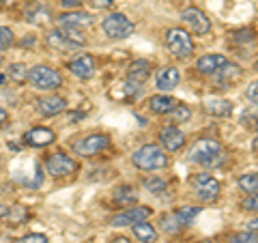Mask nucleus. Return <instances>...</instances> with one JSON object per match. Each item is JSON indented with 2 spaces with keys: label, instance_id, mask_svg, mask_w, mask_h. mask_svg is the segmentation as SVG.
<instances>
[{
  "label": "nucleus",
  "instance_id": "nucleus-16",
  "mask_svg": "<svg viewBox=\"0 0 258 243\" xmlns=\"http://www.w3.org/2000/svg\"><path fill=\"white\" fill-rule=\"evenodd\" d=\"M37 110L41 112L43 116H54V114H60V112L67 110V101L62 99V97H43V99L37 101Z\"/></svg>",
  "mask_w": 258,
  "mask_h": 243
},
{
  "label": "nucleus",
  "instance_id": "nucleus-7",
  "mask_svg": "<svg viewBox=\"0 0 258 243\" xmlns=\"http://www.w3.org/2000/svg\"><path fill=\"white\" fill-rule=\"evenodd\" d=\"M181 20L187 24V28L194 32V35H207V32L211 30V22H209V18L200 9H196V7L183 9Z\"/></svg>",
  "mask_w": 258,
  "mask_h": 243
},
{
  "label": "nucleus",
  "instance_id": "nucleus-40",
  "mask_svg": "<svg viewBox=\"0 0 258 243\" xmlns=\"http://www.w3.org/2000/svg\"><path fill=\"white\" fill-rule=\"evenodd\" d=\"M7 118H9V114H7V110L5 108H0V127H3L7 123Z\"/></svg>",
  "mask_w": 258,
  "mask_h": 243
},
{
  "label": "nucleus",
  "instance_id": "nucleus-14",
  "mask_svg": "<svg viewBox=\"0 0 258 243\" xmlns=\"http://www.w3.org/2000/svg\"><path fill=\"white\" fill-rule=\"evenodd\" d=\"M54 140H56V136L52 129H47V127H35L24 136V142L30 144V147H50Z\"/></svg>",
  "mask_w": 258,
  "mask_h": 243
},
{
  "label": "nucleus",
  "instance_id": "nucleus-18",
  "mask_svg": "<svg viewBox=\"0 0 258 243\" xmlns=\"http://www.w3.org/2000/svg\"><path fill=\"white\" fill-rule=\"evenodd\" d=\"M149 76H151V63L144 58L134 60L127 69V80L129 82H136V84H144L149 80Z\"/></svg>",
  "mask_w": 258,
  "mask_h": 243
},
{
  "label": "nucleus",
  "instance_id": "nucleus-37",
  "mask_svg": "<svg viewBox=\"0 0 258 243\" xmlns=\"http://www.w3.org/2000/svg\"><path fill=\"white\" fill-rule=\"evenodd\" d=\"M91 3H93L95 9H108V7H112L114 0H91Z\"/></svg>",
  "mask_w": 258,
  "mask_h": 243
},
{
  "label": "nucleus",
  "instance_id": "nucleus-13",
  "mask_svg": "<svg viewBox=\"0 0 258 243\" xmlns=\"http://www.w3.org/2000/svg\"><path fill=\"white\" fill-rule=\"evenodd\" d=\"M213 76H215V82L220 84V88H230L241 78V67H239V65L224 63Z\"/></svg>",
  "mask_w": 258,
  "mask_h": 243
},
{
  "label": "nucleus",
  "instance_id": "nucleus-25",
  "mask_svg": "<svg viewBox=\"0 0 258 243\" xmlns=\"http://www.w3.org/2000/svg\"><path fill=\"white\" fill-rule=\"evenodd\" d=\"M172 215L176 217V222L181 226H189L200 215V207H181V209H176Z\"/></svg>",
  "mask_w": 258,
  "mask_h": 243
},
{
  "label": "nucleus",
  "instance_id": "nucleus-30",
  "mask_svg": "<svg viewBox=\"0 0 258 243\" xmlns=\"http://www.w3.org/2000/svg\"><path fill=\"white\" fill-rule=\"evenodd\" d=\"M170 114L174 120H181V123H185V120L191 118V110L187 106H181V103H176V106L170 110Z\"/></svg>",
  "mask_w": 258,
  "mask_h": 243
},
{
  "label": "nucleus",
  "instance_id": "nucleus-20",
  "mask_svg": "<svg viewBox=\"0 0 258 243\" xmlns=\"http://www.w3.org/2000/svg\"><path fill=\"white\" fill-rule=\"evenodd\" d=\"M45 43L50 45L52 50H58V52H74V50H78V45H76L74 41H69V39L64 37L60 30H52V32H47Z\"/></svg>",
  "mask_w": 258,
  "mask_h": 243
},
{
  "label": "nucleus",
  "instance_id": "nucleus-3",
  "mask_svg": "<svg viewBox=\"0 0 258 243\" xmlns=\"http://www.w3.org/2000/svg\"><path fill=\"white\" fill-rule=\"evenodd\" d=\"M28 80L39 91H56L62 84V76L47 65H37V67L28 69Z\"/></svg>",
  "mask_w": 258,
  "mask_h": 243
},
{
  "label": "nucleus",
  "instance_id": "nucleus-24",
  "mask_svg": "<svg viewBox=\"0 0 258 243\" xmlns=\"http://www.w3.org/2000/svg\"><path fill=\"white\" fill-rule=\"evenodd\" d=\"M26 20L30 24H37V26H39V24H45L47 20H50V11H47L43 5L35 3V5H30L26 9Z\"/></svg>",
  "mask_w": 258,
  "mask_h": 243
},
{
  "label": "nucleus",
  "instance_id": "nucleus-38",
  "mask_svg": "<svg viewBox=\"0 0 258 243\" xmlns=\"http://www.w3.org/2000/svg\"><path fill=\"white\" fill-rule=\"evenodd\" d=\"M80 5H84V0H62L64 9H78Z\"/></svg>",
  "mask_w": 258,
  "mask_h": 243
},
{
  "label": "nucleus",
  "instance_id": "nucleus-15",
  "mask_svg": "<svg viewBox=\"0 0 258 243\" xmlns=\"http://www.w3.org/2000/svg\"><path fill=\"white\" fill-rule=\"evenodd\" d=\"M179 80H181V74L174 67H161L157 71V88L161 93H168L172 88H176L179 86Z\"/></svg>",
  "mask_w": 258,
  "mask_h": 243
},
{
  "label": "nucleus",
  "instance_id": "nucleus-8",
  "mask_svg": "<svg viewBox=\"0 0 258 243\" xmlns=\"http://www.w3.org/2000/svg\"><path fill=\"white\" fill-rule=\"evenodd\" d=\"M194 190H196V196L205 202H211L220 196V181L213 179L209 174H200L194 179Z\"/></svg>",
  "mask_w": 258,
  "mask_h": 243
},
{
  "label": "nucleus",
  "instance_id": "nucleus-36",
  "mask_svg": "<svg viewBox=\"0 0 258 243\" xmlns=\"http://www.w3.org/2000/svg\"><path fill=\"white\" fill-rule=\"evenodd\" d=\"M243 209H247V211H256V194H249V198L243 202Z\"/></svg>",
  "mask_w": 258,
  "mask_h": 243
},
{
  "label": "nucleus",
  "instance_id": "nucleus-27",
  "mask_svg": "<svg viewBox=\"0 0 258 243\" xmlns=\"http://www.w3.org/2000/svg\"><path fill=\"white\" fill-rule=\"evenodd\" d=\"M114 200H116V205L127 207L129 202H136V200H138V196H136L134 188H118L116 194H114Z\"/></svg>",
  "mask_w": 258,
  "mask_h": 243
},
{
  "label": "nucleus",
  "instance_id": "nucleus-6",
  "mask_svg": "<svg viewBox=\"0 0 258 243\" xmlns=\"http://www.w3.org/2000/svg\"><path fill=\"white\" fill-rule=\"evenodd\" d=\"M108 147H110V138L106 134H91V136L82 138V140L74 142V151L82 157H93Z\"/></svg>",
  "mask_w": 258,
  "mask_h": 243
},
{
  "label": "nucleus",
  "instance_id": "nucleus-33",
  "mask_svg": "<svg viewBox=\"0 0 258 243\" xmlns=\"http://www.w3.org/2000/svg\"><path fill=\"white\" fill-rule=\"evenodd\" d=\"M161 226H164V230H166V232H176V230L181 228V224L176 222V217H174V215H166L164 220H161Z\"/></svg>",
  "mask_w": 258,
  "mask_h": 243
},
{
  "label": "nucleus",
  "instance_id": "nucleus-2",
  "mask_svg": "<svg viewBox=\"0 0 258 243\" xmlns=\"http://www.w3.org/2000/svg\"><path fill=\"white\" fill-rule=\"evenodd\" d=\"M222 155V144L215 138H203L196 140L189 149V161L205 166H217V157Z\"/></svg>",
  "mask_w": 258,
  "mask_h": 243
},
{
  "label": "nucleus",
  "instance_id": "nucleus-31",
  "mask_svg": "<svg viewBox=\"0 0 258 243\" xmlns=\"http://www.w3.org/2000/svg\"><path fill=\"white\" fill-rule=\"evenodd\" d=\"M11 45H13V30L7 26H0V50H7Z\"/></svg>",
  "mask_w": 258,
  "mask_h": 243
},
{
  "label": "nucleus",
  "instance_id": "nucleus-9",
  "mask_svg": "<svg viewBox=\"0 0 258 243\" xmlns=\"http://www.w3.org/2000/svg\"><path fill=\"white\" fill-rule=\"evenodd\" d=\"M45 168L52 176H69L71 172H76V161L69 155H64V153H52L47 157Z\"/></svg>",
  "mask_w": 258,
  "mask_h": 243
},
{
  "label": "nucleus",
  "instance_id": "nucleus-28",
  "mask_svg": "<svg viewBox=\"0 0 258 243\" xmlns=\"http://www.w3.org/2000/svg\"><path fill=\"white\" fill-rule=\"evenodd\" d=\"M9 78L13 80V82H26V78H28V69H26V65H22V63H13L9 65Z\"/></svg>",
  "mask_w": 258,
  "mask_h": 243
},
{
  "label": "nucleus",
  "instance_id": "nucleus-22",
  "mask_svg": "<svg viewBox=\"0 0 258 243\" xmlns=\"http://www.w3.org/2000/svg\"><path fill=\"white\" fill-rule=\"evenodd\" d=\"M205 110L213 116H230L232 114V103L228 99H217V97H211V99L205 101Z\"/></svg>",
  "mask_w": 258,
  "mask_h": 243
},
{
  "label": "nucleus",
  "instance_id": "nucleus-41",
  "mask_svg": "<svg viewBox=\"0 0 258 243\" xmlns=\"http://www.w3.org/2000/svg\"><path fill=\"white\" fill-rule=\"evenodd\" d=\"M7 215H9V209H7L3 202H0V217H7Z\"/></svg>",
  "mask_w": 258,
  "mask_h": 243
},
{
  "label": "nucleus",
  "instance_id": "nucleus-42",
  "mask_svg": "<svg viewBox=\"0 0 258 243\" xmlns=\"http://www.w3.org/2000/svg\"><path fill=\"white\" fill-rule=\"evenodd\" d=\"M112 243H129V239L127 237H114V239H112Z\"/></svg>",
  "mask_w": 258,
  "mask_h": 243
},
{
  "label": "nucleus",
  "instance_id": "nucleus-4",
  "mask_svg": "<svg viewBox=\"0 0 258 243\" xmlns=\"http://www.w3.org/2000/svg\"><path fill=\"white\" fill-rule=\"evenodd\" d=\"M166 47L174 58H189V56L194 54L191 37L181 28H170L166 32Z\"/></svg>",
  "mask_w": 258,
  "mask_h": 243
},
{
  "label": "nucleus",
  "instance_id": "nucleus-34",
  "mask_svg": "<svg viewBox=\"0 0 258 243\" xmlns=\"http://www.w3.org/2000/svg\"><path fill=\"white\" fill-rule=\"evenodd\" d=\"M18 243H50V241H47L45 234H37V232H32V234H26V237H22Z\"/></svg>",
  "mask_w": 258,
  "mask_h": 243
},
{
  "label": "nucleus",
  "instance_id": "nucleus-26",
  "mask_svg": "<svg viewBox=\"0 0 258 243\" xmlns=\"http://www.w3.org/2000/svg\"><path fill=\"white\" fill-rule=\"evenodd\" d=\"M239 188L243 190L245 194H256V190H258V176H256V172H247L243 176H239Z\"/></svg>",
  "mask_w": 258,
  "mask_h": 243
},
{
  "label": "nucleus",
  "instance_id": "nucleus-44",
  "mask_svg": "<svg viewBox=\"0 0 258 243\" xmlns=\"http://www.w3.org/2000/svg\"><path fill=\"white\" fill-rule=\"evenodd\" d=\"M3 82H5V76H3V74H0V84H3Z\"/></svg>",
  "mask_w": 258,
  "mask_h": 243
},
{
  "label": "nucleus",
  "instance_id": "nucleus-11",
  "mask_svg": "<svg viewBox=\"0 0 258 243\" xmlns=\"http://www.w3.org/2000/svg\"><path fill=\"white\" fill-rule=\"evenodd\" d=\"M69 69H71V74L78 76L80 80H91L95 76V71H97L93 56H88V54H78L76 58H71Z\"/></svg>",
  "mask_w": 258,
  "mask_h": 243
},
{
  "label": "nucleus",
  "instance_id": "nucleus-39",
  "mask_svg": "<svg viewBox=\"0 0 258 243\" xmlns=\"http://www.w3.org/2000/svg\"><path fill=\"white\" fill-rule=\"evenodd\" d=\"M247 97H249V103H254V106H256V101H258V97H256V82L247 88Z\"/></svg>",
  "mask_w": 258,
  "mask_h": 243
},
{
  "label": "nucleus",
  "instance_id": "nucleus-23",
  "mask_svg": "<svg viewBox=\"0 0 258 243\" xmlns=\"http://www.w3.org/2000/svg\"><path fill=\"white\" fill-rule=\"evenodd\" d=\"M134 226V234L138 237L142 243H155L157 241V230L153 228L151 224H147V220L144 222H138V224H132Z\"/></svg>",
  "mask_w": 258,
  "mask_h": 243
},
{
  "label": "nucleus",
  "instance_id": "nucleus-21",
  "mask_svg": "<svg viewBox=\"0 0 258 243\" xmlns=\"http://www.w3.org/2000/svg\"><path fill=\"white\" fill-rule=\"evenodd\" d=\"M176 103L179 101L170 95H153L149 99V108L155 112V114H170V110L176 106Z\"/></svg>",
  "mask_w": 258,
  "mask_h": 243
},
{
  "label": "nucleus",
  "instance_id": "nucleus-1",
  "mask_svg": "<svg viewBox=\"0 0 258 243\" xmlns=\"http://www.w3.org/2000/svg\"><path fill=\"white\" fill-rule=\"evenodd\" d=\"M132 161L140 170H161L168 166V157L161 147L157 144H144L132 155Z\"/></svg>",
  "mask_w": 258,
  "mask_h": 243
},
{
  "label": "nucleus",
  "instance_id": "nucleus-46",
  "mask_svg": "<svg viewBox=\"0 0 258 243\" xmlns=\"http://www.w3.org/2000/svg\"><path fill=\"white\" fill-rule=\"evenodd\" d=\"M86 243H95V241H86Z\"/></svg>",
  "mask_w": 258,
  "mask_h": 243
},
{
  "label": "nucleus",
  "instance_id": "nucleus-10",
  "mask_svg": "<svg viewBox=\"0 0 258 243\" xmlns=\"http://www.w3.org/2000/svg\"><path fill=\"white\" fill-rule=\"evenodd\" d=\"M151 217V209L147 207H132L127 211L118 213V215H112L110 224L112 226H129V224H138V222H144Z\"/></svg>",
  "mask_w": 258,
  "mask_h": 243
},
{
  "label": "nucleus",
  "instance_id": "nucleus-45",
  "mask_svg": "<svg viewBox=\"0 0 258 243\" xmlns=\"http://www.w3.org/2000/svg\"><path fill=\"white\" fill-rule=\"evenodd\" d=\"M198 243H211V241H198Z\"/></svg>",
  "mask_w": 258,
  "mask_h": 243
},
{
  "label": "nucleus",
  "instance_id": "nucleus-19",
  "mask_svg": "<svg viewBox=\"0 0 258 243\" xmlns=\"http://www.w3.org/2000/svg\"><path fill=\"white\" fill-rule=\"evenodd\" d=\"M224 63H228L226 60V56L222 54H207V56H200L198 63H196V69L200 71V74H215L217 69L222 67Z\"/></svg>",
  "mask_w": 258,
  "mask_h": 243
},
{
  "label": "nucleus",
  "instance_id": "nucleus-32",
  "mask_svg": "<svg viewBox=\"0 0 258 243\" xmlns=\"http://www.w3.org/2000/svg\"><path fill=\"white\" fill-rule=\"evenodd\" d=\"M144 185H147V190L151 194H161V192H166V181L164 179H149V181H144Z\"/></svg>",
  "mask_w": 258,
  "mask_h": 243
},
{
  "label": "nucleus",
  "instance_id": "nucleus-47",
  "mask_svg": "<svg viewBox=\"0 0 258 243\" xmlns=\"http://www.w3.org/2000/svg\"><path fill=\"white\" fill-rule=\"evenodd\" d=\"M0 63H3V58H0Z\"/></svg>",
  "mask_w": 258,
  "mask_h": 243
},
{
  "label": "nucleus",
  "instance_id": "nucleus-5",
  "mask_svg": "<svg viewBox=\"0 0 258 243\" xmlns=\"http://www.w3.org/2000/svg\"><path fill=\"white\" fill-rule=\"evenodd\" d=\"M101 28L103 32L110 37V39H127L134 35V22L127 18L123 13H110L103 18L101 22Z\"/></svg>",
  "mask_w": 258,
  "mask_h": 243
},
{
  "label": "nucleus",
  "instance_id": "nucleus-35",
  "mask_svg": "<svg viewBox=\"0 0 258 243\" xmlns=\"http://www.w3.org/2000/svg\"><path fill=\"white\" fill-rule=\"evenodd\" d=\"M232 39H235V41H254V30H249V28L239 30L232 35Z\"/></svg>",
  "mask_w": 258,
  "mask_h": 243
},
{
  "label": "nucleus",
  "instance_id": "nucleus-17",
  "mask_svg": "<svg viewBox=\"0 0 258 243\" xmlns=\"http://www.w3.org/2000/svg\"><path fill=\"white\" fill-rule=\"evenodd\" d=\"M159 140H161V144H164V149L179 151L185 144V134L181 132V129H176V127H166V129H161Z\"/></svg>",
  "mask_w": 258,
  "mask_h": 243
},
{
  "label": "nucleus",
  "instance_id": "nucleus-12",
  "mask_svg": "<svg viewBox=\"0 0 258 243\" xmlns=\"http://www.w3.org/2000/svg\"><path fill=\"white\" fill-rule=\"evenodd\" d=\"M91 24H93V18H91V13H86V11L62 13L58 18V26L60 28H78V30H82L86 26H91Z\"/></svg>",
  "mask_w": 258,
  "mask_h": 243
},
{
  "label": "nucleus",
  "instance_id": "nucleus-43",
  "mask_svg": "<svg viewBox=\"0 0 258 243\" xmlns=\"http://www.w3.org/2000/svg\"><path fill=\"white\" fill-rule=\"evenodd\" d=\"M15 0H0V5H13Z\"/></svg>",
  "mask_w": 258,
  "mask_h": 243
},
{
  "label": "nucleus",
  "instance_id": "nucleus-29",
  "mask_svg": "<svg viewBox=\"0 0 258 243\" xmlns=\"http://www.w3.org/2000/svg\"><path fill=\"white\" fill-rule=\"evenodd\" d=\"M228 243H258L256 230H245V232H237L228 239Z\"/></svg>",
  "mask_w": 258,
  "mask_h": 243
}]
</instances>
